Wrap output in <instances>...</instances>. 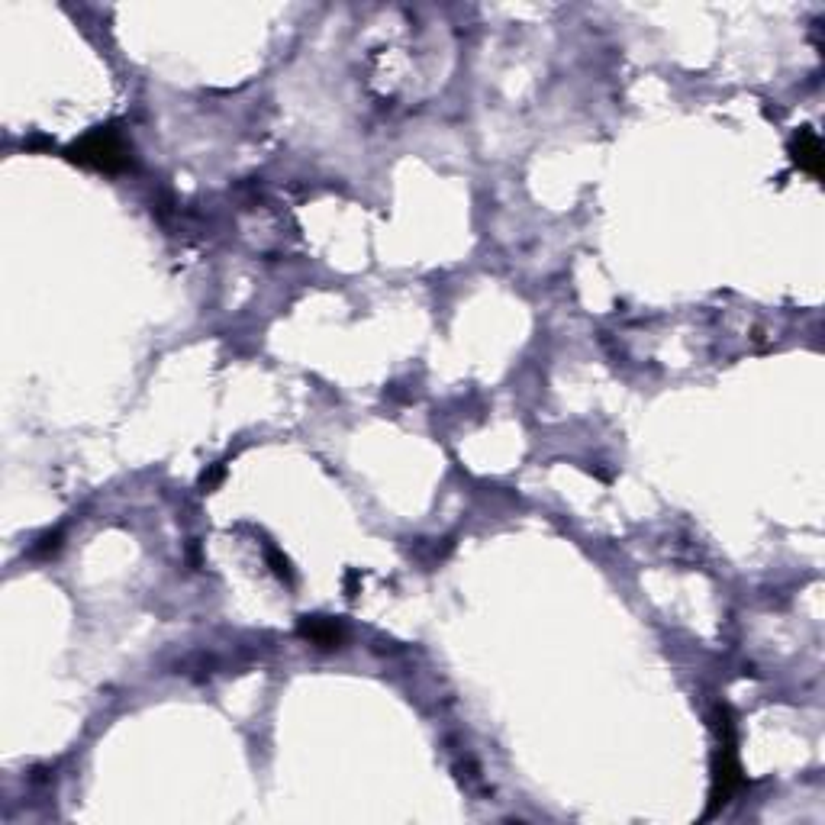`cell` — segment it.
Here are the masks:
<instances>
[{"label":"cell","instance_id":"1","mask_svg":"<svg viewBox=\"0 0 825 825\" xmlns=\"http://www.w3.org/2000/svg\"><path fill=\"white\" fill-rule=\"evenodd\" d=\"M68 155L97 171H120L129 162L126 142L120 139V133H113V129H94V133L78 139L75 146L68 149Z\"/></svg>","mask_w":825,"mask_h":825},{"label":"cell","instance_id":"2","mask_svg":"<svg viewBox=\"0 0 825 825\" xmlns=\"http://www.w3.org/2000/svg\"><path fill=\"white\" fill-rule=\"evenodd\" d=\"M738 787H742V767H738L735 748H732V726H726V742L719 745V758H716L713 803H709V813H716L719 806H726Z\"/></svg>","mask_w":825,"mask_h":825},{"label":"cell","instance_id":"3","mask_svg":"<svg viewBox=\"0 0 825 825\" xmlns=\"http://www.w3.org/2000/svg\"><path fill=\"white\" fill-rule=\"evenodd\" d=\"M790 158L806 175H813L816 181L822 178V142L809 126H803L800 133L790 139Z\"/></svg>","mask_w":825,"mask_h":825},{"label":"cell","instance_id":"4","mask_svg":"<svg viewBox=\"0 0 825 825\" xmlns=\"http://www.w3.org/2000/svg\"><path fill=\"white\" fill-rule=\"evenodd\" d=\"M300 635L307 642H313L316 648H339L342 645V629L332 619H320V616H307L300 622Z\"/></svg>","mask_w":825,"mask_h":825},{"label":"cell","instance_id":"5","mask_svg":"<svg viewBox=\"0 0 825 825\" xmlns=\"http://www.w3.org/2000/svg\"><path fill=\"white\" fill-rule=\"evenodd\" d=\"M268 555H271V564H274V574L284 577V581H291V564H287V558H281L278 552H274V548H271Z\"/></svg>","mask_w":825,"mask_h":825}]
</instances>
